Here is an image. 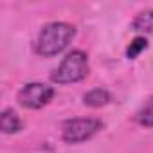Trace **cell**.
I'll return each instance as SVG.
<instances>
[{
    "instance_id": "obj_1",
    "label": "cell",
    "mask_w": 153,
    "mask_h": 153,
    "mask_svg": "<svg viewBox=\"0 0 153 153\" xmlns=\"http://www.w3.org/2000/svg\"><path fill=\"white\" fill-rule=\"evenodd\" d=\"M76 27L67 22H51L42 27L36 38V52L43 58H51L67 49V45L74 40Z\"/></svg>"
},
{
    "instance_id": "obj_2",
    "label": "cell",
    "mask_w": 153,
    "mask_h": 153,
    "mask_svg": "<svg viewBox=\"0 0 153 153\" xmlns=\"http://www.w3.org/2000/svg\"><path fill=\"white\" fill-rule=\"evenodd\" d=\"M88 70H90V65H88L87 52L76 49L61 59L58 68H54V72L51 74V79L52 83H58V85L78 83L88 76Z\"/></svg>"
},
{
    "instance_id": "obj_3",
    "label": "cell",
    "mask_w": 153,
    "mask_h": 153,
    "mask_svg": "<svg viewBox=\"0 0 153 153\" xmlns=\"http://www.w3.org/2000/svg\"><path fill=\"white\" fill-rule=\"evenodd\" d=\"M103 128V121L97 117H74L63 123L61 137L67 144H79L92 139Z\"/></svg>"
},
{
    "instance_id": "obj_4",
    "label": "cell",
    "mask_w": 153,
    "mask_h": 153,
    "mask_svg": "<svg viewBox=\"0 0 153 153\" xmlns=\"http://www.w3.org/2000/svg\"><path fill=\"white\" fill-rule=\"evenodd\" d=\"M54 88L45 85V83H27L24 85L20 90H18V103L24 106V108H29V110H40L43 108L45 105H49L54 97Z\"/></svg>"
},
{
    "instance_id": "obj_5",
    "label": "cell",
    "mask_w": 153,
    "mask_h": 153,
    "mask_svg": "<svg viewBox=\"0 0 153 153\" xmlns=\"http://www.w3.org/2000/svg\"><path fill=\"white\" fill-rule=\"evenodd\" d=\"M22 119L18 117V114L13 108H4L0 114V128L4 133L11 135V133H18L22 130Z\"/></svg>"
},
{
    "instance_id": "obj_6",
    "label": "cell",
    "mask_w": 153,
    "mask_h": 153,
    "mask_svg": "<svg viewBox=\"0 0 153 153\" xmlns=\"http://www.w3.org/2000/svg\"><path fill=\"white\" fill-rule=\"evenodd\" d=\"M83 103L90 108H101L110 103V92L106 88H92L83 96Z\"/></svg>"
},
{
    "instance_id": "obj_7",
    "label": "cell",
    "mask_w": 153,
    "mask_h": 153,
    "mask_svg": "<svg viewBox=\"0 0 153 153\" xmlns=\"http://www.w3.org/2000/svg\"><path fill=\"white\" fill-rule=\"evenodd\" d=\"M131 29L135 33H144V34L153 33V9L140 11L131 22Z\"/></svg>"
},
{
    "instance_id": "obj_8",
    "label": "cell",
    "mask_w": 153,
    "mask_h": 153,
    "mask_svg": "<svg viewBox=\"0 0 153 153\" xmlns=\"http://www.w3.org/2000/svg\"><path fill=\"white\" fill-rule=\"evenodd\" d=\"M135 121L144 128H153V96L137 110Z\"/></svg>"
},
{
    "instance_id": "obj_9",
    "label": "cell",
    "mask_w": 153,
    "mask_h": 153,
    "mask_svg": "<svg viewBox=\"0 0 153 153\" xmlns=\"http://www.w3.org/2000/svg\"><path fill=\"white\" fill-rule=\"evenodd\" d=\"M146 47H148V40L144 36H135L131 40V43L128 45V49H126V58L128 59H135Z\"/></svg>"
}]
</instances>
